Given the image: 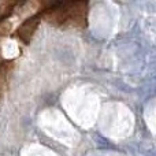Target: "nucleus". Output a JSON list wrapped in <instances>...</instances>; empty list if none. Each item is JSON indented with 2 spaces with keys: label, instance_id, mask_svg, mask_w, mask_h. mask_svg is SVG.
<instances>
[{
  "label": "nucleus",
  "instance_id": "nucleus-1",
  "mask_svg": "<svg viewBox=\"0 0 156 156\" xmlns=\"http://www.w3.org/2000/svg\"><path fill=\"white\" fill-rule=\"evenodd\" d=\"M81 4L80 3H71V4H60L58 8H52L49 10V15H51V21H54L56 25L60 23H69V25H76L80 26L81 22L85 19L81 18Z\"/></svg>",
  "mask_w": 156,
  "mask_h": 156
}]
</instances>
